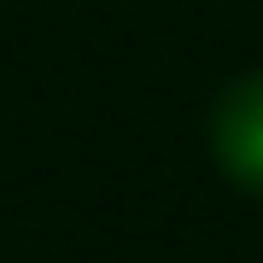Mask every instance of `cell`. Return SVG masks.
I'll use <instances>...</instances> for the list:
<instances>
[{
	"label": "cell",
	"instance_id": "6da1fadb",
	"mask_svg": "<svg viewBox=\"0 0 263 263\" xmlns=\"http://www.w3.org/2000/svg\"><path fill=\"white\" fill-rule=\"evenodd\" d=\"M211 158L240 193L263 199V70L222 82L211 105Z\"/></svg>",
	"mask_w": 263,
	"mask_h": 263
}]
</instances>
